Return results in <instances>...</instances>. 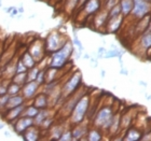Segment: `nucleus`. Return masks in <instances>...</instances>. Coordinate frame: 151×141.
<instances>
[{
    "instance_id": "47",
    "label": "nucleus",
    "mask_w": 151,
    "mask_h": 141,
    "mask_svg": "<svg viewBox=\"0 0 151 141\" xmlns=\"http://www.w3.org/2000/svg\"><path fill=\"white\" fill-rule=\"evenodd\" d=\"M3 128V125L2 124H0V129H2Z\"/></svg>"
},
{
    "instance_id": "39",
    "label": "nucleus",
    "mask_w": 151,
    "mask_h": 141,
    "mask_svg": "<svg viewBox=\"0 0 151 141\" xmlns=\"http://www.w3.org/2000/svg\"><path fill=\"white\" fill-rule=\"evenodd\" d=\"M27 68L25 67V65L23 64V62L21 60V58L19 59H17V62H16L15 64V73H19V72H26L27 71Z\"/></svg>"
},
{
    "instance_id": "7",
    "label": "nucleus",
    "mask_w": 151,
    "mask_h": 141,
    "mask_svg": "<svg viewBox=\"0 0 151 141\" xmlns=\"http://www.w3.org/2000/svg\"><path fill=\"white\" fill-rule=\"evenodd\" d=\"M85 93H86V92H85L83 88L80 87L78 91L76 92V93H73L71 96H69L68 98L65 99V101L63 102V106H62V109H60L64 117H69L70 113L73 112V108H75V106L79 101V99H80Z\"/></svg>"
},
{
    "instance_id": "27",
    "label": "nucleus",
    "mask_w": 151,
    "mask_h": 141,
    "mask_svg": "<svg viewBox=\"0 0 151 141\" xmlns=\"http://www.w3.org/2000/svg\"><path fill=\"white\" fill-rule=\"evenodd\" d=\"M65 126L64 125H53L49 130H50V135L51 139H54V140H60V136L65 130Z\"/></svg>"
},
{
    "instance_id": "36",
    "label": "nucleus",
    "mask_w": 151,
    "mask_h": 141,
    "mask_svg": "<svg viewBox=\"0 0 151 141\" xmlns=\"http://www.w3.org/2000/svg\"><path fill=\"white\" fill-rule=\"evenodd\" d=\"M60 141H70L73 140V132H71V128H66L64 130V132L62 134L60 138Z\"/></svg>"
},
{
    "instance_id": "37",
    "label": "nucleus",
    "mask_w": 151,
    "mask_h": 141,
    "mask_svg": "<svg viewBox=\"0 0 151 141\" xmlns=\"http://www.w3.org/2000/svg\"><path fill=\"white\" fill-rule=\"evenodd\" d=\"M36 82L40 86H43L45 84V69H40V71L38 73L37 79H36Z\"/></svg>"
},
{
    "instance_id": "8",
    "label": "nucleus",
    "mask_w": 151,
    "mask_h": 141,
    "mask_svg": "<svg viewBox=\"0 0 151 141\" xmlns=\"http://www.w3.org/2000/svg\"><path fill=\"white\" fill-rule=\"evenodd\" d=\"M133 2L134 6L131 13L133 19H139L151 12V2L146 0H133Z\"/></svg>"
},
{
    "instance_id": "29",
    "label": "nucleus",
    "mask_w": 151,
    "mask_h": 141,
    "mask_svg": "<svg viewBox=\"0 0 151 141\" xmlns=\"http://www.w3.org/2000/svg\"><path fill=\"white\" fill-rule=\"evenodd\" d=\"M12 82H14V83H16V84L21 85V86H23V85L25 84L26 82H27V71L26 72H19V73H15V74L12 77Z\"/></svg>"
},
{
    "instance_id": "24",
    "label": "nucleus",
    "mask_w": 151,
    "mask_h": 141,
    "mask_svg": "<svg viewBox=\"0 0 151 141\" xmlns=\"http://www.w3.org/2000/svg\"><path fill=\"white\" fill-rule=\"evenodd\" d=\"M103 130L101 128H97L93 126L91 129H88V134H86V140L88 141H99L103 139Z\"/></svg>"
},
{
    "instance_id": "12",
    "label": "nucleus",
    "mask_w": 151,
    "mask_h": 141,
    "mask_svg": "<svg viewBox=\"0 0 151 141\" xmlns=\"http://www.w3.org/2000/svg\"><path fill=\"white\" fill-rule=\"evenodd\" d=\"M25 108H26V104H22V106L15 107V108H13V109L4 110L2 113L3 119L6 120L8 123H10V124H13L16 120L23 115V112H24Z\"/></svg>"
},
{
    "instance_id": "4",
    "label": "nucleus",
    "mask_w": 151,
    "mask_h": 141,
    "mask_svg": "<svg viewBox=\"0 0 151 141\" xmlns=\"http://www.w3.org/2000/svg\"><path fill=\"white\" fill-rule=\"evenodd\" d=\"M81 86H82L81 72L80 71L73 72V74L69 77V79H68V80L64 83L63 86H62V97H60L62 104L65 101L66 98H68L69 96H71V95L78 91Z\"/></svg>"
},
{
    "instance_id": "20",
    "label": "nucleus",
    "mask_w": 151,
    "mask_h": 141,
    "mask_svg": "<svg viewBox=\"0 0 151 141\" xmlns=\"http://www.w3.org/2000/svg\"><path fill=\"white\" fill-rule=\"evenodd\" d=\"M120 130H121V114L119 112H116L112 117L110 127L108 129V134L111 136H116Z\"/></svg>"
},
{
    "instance_id": "17",
    "label": "nucleus",
    "mask_w": 151,
    "mask_h": 141,
    "mask_svg": "<svg viewBox=\"0 0 151 141\" xmlns=\"http://www.w3.org/2000/svg\"><path fill=\"white\" fill-rule=\"evenodd\" d=\"M139 50L144 53H148L151 50V31L147 30L139 36Z\"/></svg>"
},
{
    "instance_id": "42",
    "label": "nucleus",
    "mask_w": 151,
    "mask_h": 141,
    "mask_svg": "<svg viewBox=\"0 0 151 141\" xmlns=\"http://www.w3.org/2000/svg\"><path fill=\"white\" fill-rule=\"evenodd\" d=\"M17 14H19V10L13 9L12 11H11V13H10V16H11V17H14V16L17 15Z\"/></svg>"
},
{
    "instance_id": "5",
    "label": "nucleus",
    "mask_w": 151,
    "mask_h": 141,
    "mask_svg": "<svg viewBox=\"0 0 151 141\" xmlns=\"http://www.w3.org/2000/svg\"><path fill=\"white\" fill-rule=\"evenodd\" d=\"M68 40L66 36H64L62 32L53 31L47 36V38L44 41V45H45V53L52 54L60 50L63 47L65 42Z\"/></svg>"
},
{
    "instance_id": "38",
    "label": "nucleus",
    "mask_w": 151,
    "mask_h": 141,
    "mask_svg": "<svg viewBox=\"0 0 151 141\" xmlns=\"http://www.w3.org/2000/svg\"><path fill=\"white\" fill-rule=\"evenodd\" d=\"M121 52L118 51V49H112V50L106 51V53L104 54L105 58H112V57H120L121 56Z\"/></svg>"
},
{
    "instance_id": "28",
    "label": "nucleus",
    "mask_w": 151,
    "mask_h": 141,
    "mask_svg": "<svg viewBox=\"0 0 151 141\" xmlns=\"http://www.w3.org/2000/svg\"><path fill=\"white\" fill-rule=\"evenodd\" d=\"M79 0H65L64 3V11L66 12V14L70 15L75 12L76 10L78 9Z\"/></svg>"
},
{
    "instance_id": "50",
    "label": "nucleus",
    "mask_w": 151,
    "mask_h": 141,
    "mask_svg": "<svg viewBox=\"0 0 151 141\" xmlns=\"http://www.w3.org/2000/svg\"><path fill=\"white\" fill-rule=\"evenodd\" d=\"M56 1H57V2H58V1H62V0H56Z\"/></svg>"
},
{
    "instance_id": "48",
    "label": "nucleus",
    "mask_w": 151,
    "mask_h": 141,
    "mask_svg": "<svg viewBox=\"0 0 151 141\" xmlns=\"http://www.w3.org/2000/svg\"><path fill=\"white\" fill-rule=\"evenodd\" d=\"M1 6H1V0H0V8H1Z\"/></svg>"
},
{
    "instance_id": "25",
    "label": "nucleus",
    "mask_w": 151,
    "mask_h": 141,
    "mask_svg": "<svg viewBox=\"0 0 151 141\" xmlns=\"http://www.w3.org/2000/svg\"><path fill=\"white\" fill-rule=\"evenodd\" d=\"M119 4L121 6V12H122V15L124 17H127V16L131 15L133 6H134L133 0H120Z\"/></svg>"
},
{
    "instance_id": "23",
    "label": "nucleus",
    "mask_w": 151,
    "mask_h": 141,
    "mask_svg": "<svg viewBox=\"0 0 151 141\" xmlns=\"http://www.w3.org/2000/svg\"><path fill=\"white\" fill-rule=\"evenodd\" d=\"M49 116H52V110L49 109V108L41 109L40 111H39V113L36 115V117H34V125L40 126L41 123L43 122L45 119H47Z\"/></svg>"
},
{
    "instance_id": "30",
    "label": "nucleus",
    "mask_w": 151,
    "mask_h": 141,
    "mask_svg": "<svg viewBox=\"0 0 151 141\" xmlns=\"http://www.w3.org/2000/svg\"><path fill=\"white\" fill-rule=\"evenodd\" d=\"M21 91H22V86L21 85L16 84L14 82H10L9 85H8L6 94L9 95V96H13V95L21 94Z\"/></svg>"
},
{
    "instance_id": "22",
    "label": "nucleus",
    "mask_w": 151,
    "mask_h": 141,
    "mask_svg": "<svg viewBox=\"0 0 151 141\" xmlns=\"http://www.w3.org/2000/svg\"><path fill=\"white\" fill-rule=\"evenodd\" d=\"M125 136L123 137V140H129V141H136V140H140L142 137V132L137 129L136 127H129L126 128Z\"/></svg>"
},
{
    "instance_id": "31",
    "label": "nucleus",
    "mask_w": 151,
    "mask_h": 141,
    "mask_svg": "<svg viewBox=\"0 0 151 141\" xmlns=\"http://www.w3.org/2000/svg\"><path fill=\"white\" fill-rule=\"evenodd\" d=\"M39 111H40V110L38 109L37 107L34 106V104H30V106H28V107L26 106L25 110H24V112H23V115L34 119V117H36V115H37L38 113H39Z\"/></svg>"
},
{
    "instance_id": "46",
    "label": "nucleus",
    "mask_w": 151,
    "mask_h": 141,
    "mask_svg": "<svg viewBox=\"0 0 151 141\" xmlns=\"http://www.w3.org/2000/svg\"><path fill=\"white\" fill-rule=\"evenodd\" d=\"M4 135H6V137H8V136H10V132H4Z\"/></svg>"
},
{
    "instance_id": "14",
    "label": "nucleus",
    "mask_w": 151,
    "mask_h": 141,
    "mask_svg": "<svg viewBox=\"0 0 151 141\" xmlns=\"http://www.w3.org/2000/svg\"><path fill=\"white\" fill-rule=\"evenodd\" d=\"M124 16L121 14V15L116 16V17H112V19H109L107 21V24H106V27H105V30L108 34H116L120 30V28L122 27L123 21H124Z\"/></svg>"
},
{
    "instance_id": "10",
    "label": "nucleus",
    "mask_w": 151,
    "mask_h": 141,
    "mask_svg": "<svg viewBox=\"0 0 151 141\" xmlns=\"http://www.w3.org/2000/svg\"><path fill=\"white\" fill-rule=\"evenodd\" d=\"M29 53L32 54V56L35 58L37 63H40L41 60L44 59V54H45V45L44 41L35 40L29 47Z\"/></svg>"
},
{
    "instance_id": "15",
    "label": "nucleus",
    "mask_w": 151,
    "mask_h": 141,
    "mask_svg": "<svg viewBox=\"0 0 151 141\" xmlns=\"http://www.w3.org/2000/svg\"><path fill=\"white\" fill-rule=\"evenodd\" d=\"M94 19H93V24H94L95 28L101 30V29L106 27V24H107L108 21V11L104 8H101L99 11H98L94 16Z\"/></svg>"
},
{
    "instance_id": "3",
    "label": "nucleus",
    "mask_w": 151,
    "mask_h": 141,
    "mask_svg": "<svg viewBox=\"0 0 151 141\" xmlns=\"http://www.w3.org/2000/svg\"><path fill=\"white\" fill-rule=\"evenodd\" d=\"M114 110L111 106H104L101 109L95 112L92 121V125L101 128L103 132H108L110 127V124L112 122V117L114 115Z\"/></svg>"
},
{
    "instance_id": "49",
    "label": "nucleus",
    "mask_w": 151,
    "mask_h": 141,
    "mask_svg": "<svg viewBox=\"0 0 151 141\" xmlns=\"http://www.w3.org/2000/svg\"><path fill=\"white\" fill-rule=\"evenodd\" d=\"M146 1H148V2H151V0H146Z\"/></svg>"
},
{
    "instance_id": "40",
    "label": "nucleus",
    "mask_w": 151,
    "mask_h": 141,
    "mask_svg": "<svg viewBox=\"0 0 151 141\" xmlns=\"http://www.w3.org/2000/svg\"><path fill=\"white\" fill-rule=\"evenodd\" d=\"M9 97L10 96L8 94L1 95V96H0V112H1V111H4L6 102H8V100H9Z\"/></svg>"
},
{
    "instance_id": "45",
    "label": "nucleus",
    "mask_w": 151,
    "mask_h": 141,
    "mask_svg": "<svg viewBox=\"0 0 151 141\" xmlns=\"http://www.w3.org/2000/svg\"><path fill=\"white\" fill-rule=\"evenodd\" d=\"M23 12H24V9H23L22 6H21V8L19 9V13H23Z\"/></svg>"
},
{
    "instance_id": "13",
    "label": "nucleus",
    "mask_w": 151,
    "mask_h": 141,
    "mask_svg": "<svg viewBox=\"0 0 151 141\" xmlns=\"http://www.w3.org/2000/svg\"><path fill=\"white\" fill-rule=\"evenodd\" d=\"M88 125L86 121L79 123L73 125L71 128V132H73V140H82V139H86V134L88 132Z\"/></svg>"
},
{
    "instance_id": "44",
    "label": "nucleus",
    "mask_w": 151,
    "mask_h": 141,
    "mask_svg": "<svg viewBox=\"0 0 151 141\" xmlns=\"http://www.w3.org/2000/svg\"><path fill=\"white\" fill-rule=\"evenodd\" d=\"M148 30L151 31V13H150V22H149V27H148Z\"/></svg>"
},
{
    "instance_id": "6",
    "label": "nucleus",
    "mask_w": 151,
    "mask_h": 141,
    "mask_svg": "<svg viewBox=\"0 0 151 141\" xmlns=\"http://www.w3.org/2000/svg\"><path fill=\"white\" fill-rule=\"evenodd\" d=\"M101 8H103L101 0H88L83 4V6L78 10V14L83 21H85L90 16H94Z\"/></svg>"
},
{
    "instance_id": "1",
    "label": "nucleus",
    "mask_w": 151,
    "mask_h": 141,
    "mask_svg": "<svg viewBox=\"0 0 151 141\" xmlns=\"http://www.w3.org/2000/svg\"><path fill=\"white\" fill-rule=\"evenodd\" d=\"M73 51H75V49H73V41H70L68 39L60 50H57L56 52L51 54L47 67L55 68V69H63L67 65V63L69 62Z\"/></svg>"
},
{
    "instance_id": "26",
    "label": "nucleus",
    "mask_w": 151,
    "mask_h": 141,
    "mask_svg": "<svg viewBox=\"0 0 151 141\" xmlns=\"http://www.w3.org/2000/svg\"><path fill=\"white\" fill-rule=\"evenodd\" d=\"M21 60L23 62V64L25 65V67L27 69H30V68H32V67H35L36 65H37V62H36L35 58L32 56V54L29 53V51L23 53L22 57H21Z\"/></svg>"
},
{
    "instance_id": "35",
    "label": "nucleus",
    "mask_w": 151,
    "mask_h": 141,
    "mask_svg": "<svg viewBox=\"0 0 151 141\" xmlns=\"http://www.w3.org/2000/svg\"><path fill=\"white\" fill-rule=\"evenodd\" d=\"M120 0H101V2H103V8L106 9L107 11L113 8L114 6H116L118 3H119Z\"/></svg>"
},
{
    "instance_id": "9",
    "label": "nucleus",
    "mask_w": 151,
    "mask_h": 141,
    "mask_svg": "<svg viewBox=\"0 0 151 141\" xmlns=\"http://www.w3.org/2000/svg\"><path fill=\"white\" fill-rule=\"evenodd\" d=\"M13 125V129L14 132L19 136H23V134L34 125V119L32 117H28V116H24L22 115L21 117L16 120L15 122L12 124Z\"/></svg>"
},
{
    "instance_id": "41",
    "label": "nucleus",
    "mask_w": 151,
    "mask_h": 141,
    "mask_svg": "<svg viewBox=\"0 0 151 141\" xmlns=\"http://www.w3.org/2000/svg\"><path fill=\"white\" fill-rule=\"evenodd\" d=\"M73 43L79 47V51H81V52H82V50H83V47H82V43L80 42V40L78 39V37H77V35H76V34H75V36H73Z\"/></svg>"
},
{
    "instance_id": "18",
    "label": "nucleus",
    "mask_w": 151,
    "mask_h": 141,
    "mask_svg": "<svg viewBox=\"0 0 151 141\" xmlns=\"http://www.w3.org/2000/svg\"><path fill=\"white\" fill-rule=\"evenodd\" d=\"M150 13H149V14H147V15H145L144 17H142V19H139L138 22L136 23L135 32H136V35L138 36V37L142 35V34H144V32H146L147 30H148L149 22H150Z\"/></svg>"
},
{
    "instance_id": "16",
    "label": "nucleus",
    "mask_w": 151,
    "mask_h": 141,
    "mask_svg": "<svg viewBox=\"0 0 151 141\" xmlns=\"http://www.w3.org/2000/svg\"><path fill=\"white\" fill-rule=\"evenodd\" d=\"M32 104H34L35 107H37L39 110L49 108V106H50V99H49V96H47L45 93H43V92L38 93L35 97L32 98Z\"/></svg>"
},
{
    "instance_id": "34",
    "label": "nucleus",
    "mask_w": 151,
    "mask_h": 141,
    "mask_svg": "<svg viewBox=\"0 0 151 141\" xmlns=\"http://www.w3.org/2000/svg\"><path fill=\"white\" fill-rule=\"evenodd\" d=\"M122 14L121 12V6L120 4L118 3L116 6H114L113 8H111L109 11H108V19H112V17H116V16H119Z\"/></svg>"
},
{
    "instance_id": "19",
    "label": "nucleus",
    "mask_w": 151,
    "mask_h": 141,
    "mask_svg": "<svg viewBox=\"0 0 151 141\" xmlns=\"http://www.w3.org/2000/svg\"><path fill=\"white\" fill-rule=\"evenodd\" d=\"M41 135V129L39 126L32 125V127H29L24 134H23V138L24 140L27 141H36L40 138Z\"/></svg>"
},
{
    "instance_id": "11",
    "label": "nucleus",
    "mask_w": 151,
    "mask_h": 141,
    "mask_svg": "<svg viewBox=\"0 0 151 141\" xmlns=\"http://www.w3.org/2000/svg\"><path fill=\"white\" fill-rule=\"evenodd\" d=\"M40 87L41 86L36 81H28L22 86L21 94L23 95V97L25 98V100H32V98L38 94V91Z\"/></svg>"
},
{
    "instance_id": "43",
    "label": "nucleus",
    "mask_w": 151,
    "mask_h": 141,
    "mask_svg": "<svg viewBox=\"0 0 151 141\" xmlns=\"http://www.w3.org/2000/svg\"><path fill=\"white\" fill-rule=\"evenodd\" d=\"M98 53H99V56H101V55H103V54H105V53H106V50H105L104 47H101V49H99V50H98Z\"/></svg>"
},
{
    "instance_id": "2",
    "label": "nucleus",
    "mask_w": 151,
    "mask_h": 141,
    "mask_svg": "<svg viewBox=\"0 0 151 141\" xmlns=\"http://www.w3.org/2000/svg\"><path fill=\"white\" fill-rule=\"evenodd\" d=\"M90 104H91V96H90V94L85 93L79 99V101L73 108V112L70 113L69 123L71 125H76V124H79V123L84 121L86 115H88Z\"/></svg>"
},
{
    "instance_id": "33",
    "label": "nucleus",
    "mask_w": 151,
    "mask_h": 141,
    "mask_svg": "<svg viewBox=\"0 0 151 141\" xmlns=\"http://www.w3.org/2000/svg\"><path fill=\"white\" fill-rule=\"evenodd\" d=\"M54 121H55L54 116H49L47 119H45L43 122L41 123V125L39 127H40L41 130H49L54 125Z\"/></svg>"
},
{
    "instance_id": "21",
    "label": "nucleus",
    "mask_w": 151,
    "mask_h": 141,
    "mask_svg": "<svg viewBox=\"0 0 151 141\" xmlns=\"http://www.w3.org/2000/svg\"><path fill=\"white\" fill-rule=\"evenodd\" d=\"M25 101H26L25 98L23 97L22 94H17V95L10 96L9 100H8V102H6V109H4V110H10V109L15 108V107L22 106V104H25Z\"/></svg>"
},
{
    "instance_id": "32",
    "label": "nucleus",
    "mask_w": 151,
    "mask_h": 141,
    "mask_svg": "<svg viewBox=\"0 0 151 141\" xmlns=\"http://www.w3.org/2000/svg\"><path fill=\"white\" fill-rule=\"evenodd\" d=\"M40 71V67L36 65L35 67H32L30 69L27 70V82L28 81H36V79L38 77V73Z\"/></svg>"
}]
</instances>
